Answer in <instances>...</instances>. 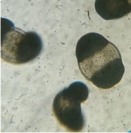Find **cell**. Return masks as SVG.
<instances>
[{
	"mask_svg": "<svg viewBox=\"0 0 131 133\" xmlns=\"http://www.w3.org/2000/svg\"><path fill=\"white\" fill-rule=\"evenodd\" d=\"M75 54L82 75L98 88L108 89L121 81L125 72L120 52L98 33H88L77 42Z\"/></svg>",
	"mask_w": 131,
	"mask_h": 133,
	"instance_id": "6da1fadb",
	"label": "cell"
},
{
	"mask_svg": "<svg viewBox=\"0 0 131 133\" xmlns=\"http://www.w3.org/2000/svg\"><path fill=\"white\" fill-rule=\"evenodd\" d=\"M42 39L34 31L16 28L10 20L1 18V58L4 62L21 65L34 61L41 53Z\"/></svg>",
	"mask_w": 131,
	"mask_h": 133,
	"instance_id": "7a4b0ae2",
	"label": "cell"
},
{
	"mask_svg": "<svg viewBox=\"0 0 131 133\" xmlns=\"http://www.w3.org/2000/svg\"><path fill=\"white\" fill-rule=\"evenodd\" d=\"M88 87L77 81L59 92L53 101V113L62 126L67 130L77 132L85 127V120L81 104L89 97Z\"/></svg>",
	"mask_w": 131,
	"mask_h": 133,
	"instance_id": "3957f363",
	"label": "cell"
},
{
	"mask_svg": "<svg viewBox=\"0 0 131 133\" xmlns=\"http://www.w3.org/2000/svg\"><path fill=\"white\" fill-rule=\"evenodd\" d=\"M95 7L104 20L119 19L131 12V0H96Z\"/></svg>",
	"mask_w": 131,
	"mask_h": 133,
	"instance_id": "277c9868",
	"label": "cell"
}]
</instances>
